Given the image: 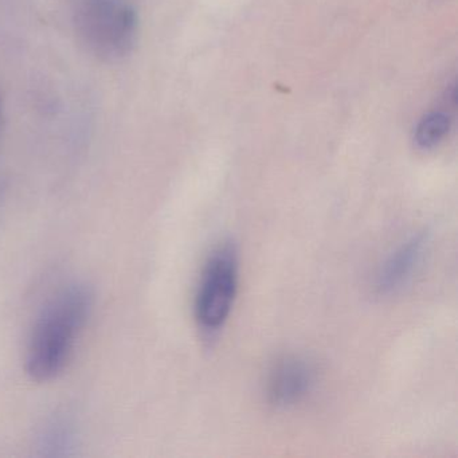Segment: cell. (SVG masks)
<instances>
[{"label": "cell", "instance_id": "obj_1", "mask_svg": "<svg viewBox=\"0 0 458 458\" xmlns=\"http://www.w3.org/2000/svg\"><path fill=\"white\" fill-rule=\"evenodd\" d=\"M93 301L92 289L74 283L45 305L26 350V371L34 382H50L64 371L92 312Z\"/></svg>", "mask_w": 458, "mask_h": 458}, {"label": "cell", "instance_id": "obj_2", "mask_svg": "<svg viewBox=\"0 0 458 458\" xmlns=\"http://www.w3.org/2000/svg\"><path fill=\"white\" fill-rule=\"evenodd\" d=\"M74 23L80 42L106 63L127 57L138 38V15L125 0H85Z\"/></svg>", "mask_w": 458, "mask_h": 458}, {"label": "cell", "instance_id": "obj_3", "mask_svg": "<svg viewBox=\"0 0 458 458\" xmlns=\"http://www.w3.org/2000/svg\"><path fill=\"white\" fill-rule=\"evenodd\" d=\"M238 251L233 242H224L208 257L195 297V318L206 331L221 328L234 307L240 277Z\"/></svg>", "mask_w": 458, "mask_h": 458}, {"label": "cell", "instance_id": "obj_4", "mask_svg": "<svg viewBox=\"0 0 458 458\" xmlns=\"http://www.w3.org/2000/svg\"><path fill=\"white\" fill-rule=\"evenodd\" d=\"M430 238L426 232L417 233L402 242L380 265L375 278V291L380 296L401 293L420 272Z\"/></svg>", "mask_w": 458, "mask_h": 458}, {"label": "cell", "instance_id": "obj_5", "mask_svg": "<svg viewBox=\"0 0 458 458\" xmlns=\"http://www.w3.org/2000/svg\"><path fill=\"white\" fill-rule=\"evenodd\" d=\"M316 367L301 356H286L275 364L267 377V399L277 409H289L304 401L315 387Z\"/></svg>", "mask_w": 458, "mask_h": 458}, {"label": "cell", "instance_id": "obj_6", "mask_svg": "<svg viewBox=\"0 0 458 458\" xmlns=\"http://www.w3.org/2000/svg\"><path fill=\"white\" fill-rule=\"evenodd\" d=\"M79 441L77 423L68 412L50 415L37 434V449L44 457H69Z\"/></svg>", "mask_w": 458, "mask_h": 458}, {"label": "cell", "instance_id": "obj_7", "mask_svg": "<svg viewBox=\"0 0 458 458\" xmlns=\"http://www.w3.org/2000/svg\"><path fill=\"white\" fill-rule=\"evenodd\" d=\"M452 120L444 112H431L418 123L414 131V143L422 151L437 148L449 135Z\"/></svg>", "mask_w": 458, "mask_h": 458}]
</instances>
